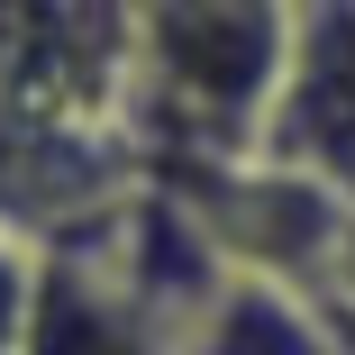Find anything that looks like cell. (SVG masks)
<instances>
[{
	"instance_id": "obj_1",
	"label": "cell",
	"mask_w": 355,
	"mask_h": 355,
	"mask_svg": "<svg viewBox=\"0 0 355 355\" xmlns=\"http://www.w3.org/2000/svg\"><path fill=\"white\" fill-rule=\"evenodd\" d=\"M292 0H128V73L173 110L191 155H264V128L292 73Z\"/></svg>"
},
{
	"instance_id": "obj_2",
	"label": "cell",
	"mask_w": 355,
	"mask_h": 355,
	"mask_svg": "<svg viewBox=\"0 0 355 355\" xmlns=\"http://www.w3.org/2000/svg\"><path fill=\"white\" fill-rule=\"evenodd\" d=\"M19 355H191L128 282L73 246L37 255V292H28V337Z\"/></svg>"
},
{
	"instance_id": "obj_3",
	"label": "cell",
	"mask_w": 355,
	"mask_h": 355,
	"mask_svg": "<svg viewBox=\"0 0 355 355\" xmlns=\"http://www.w3.org/2000/svg\"><path fill=\"white\" fill-rule=\"evenodd\" d=\"M191 355H346V328L310 292H292V282L237 273L228 292H219V310L200 319Z\"/></svg>"
},
{
	"instance_id": "obj_4",
	"label": "cell",
	"mask_w": 355,
	"mask_h": 355,
	"mask_svg": "<svg viewBox=\"0 0 355 355\" xmlns=\"http://www.w3.org/2000/svg\"><path fill=\"white\" fill-rule=\"evenodd\" d=\"M28 292H37V264H19V246L0 237V355H19L28 337Z\"/></svg>"
},
{
	"instance_id": "obj_5",
	"label": "cell",
	"mask_w": 355,
	"mask_h": 355,
	"mask_svg": "<svg viewBox=\"0 0 355 355\" xmlns=\"http://www.w3.org/2000/svg\"><path fill=\"white\" fill-rule=\"evenodd\" d=\"M346 355H355V337H346Z\"/></svg>"
}]
</instances>
